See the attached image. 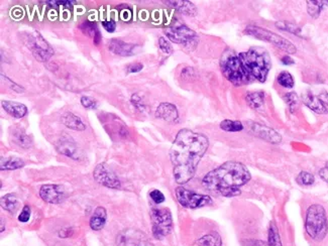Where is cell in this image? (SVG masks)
<instances>
[{
  "mask_svg": "<svg viewBox=\"0 0 328 246\" xmlns=\"http://www.w3.org/2000/svg\"><path fill=\"white\" fill-rule=\"evenodd\" d=\"M268 245L269 246H283L282 240L279 234V230L275 222H272L268 232Z\"/></svg>",
  "mask_w": 328,
  "mask_h": 246,
  "instance_id": "cell-27",
  "label": "cell"
},
{
  "mask_svg": "<svg viewBox=\"0 0 328 246\" xmlns=\"http://www.w3.org/2000/svg\"><path fill=\"white\" fill-rule=\"evenodd\" d=\"M281 62H282V64L285 65V66H291V65H293V64L295 63L294 60L292 59L290 56H284V57L281 59Z\"/></svg>",
  "mask_w": 328,
  "mask_h": 246,
  "instance_id": "cell-46",
  "label": "cell"
},
{
  "mask_svg": "<svg viewBox=\"0 0 328 246\" xmlns=\"http://www.w3.org/2000/svg\"><path fill=\"white\" fill-rule=\"evenodd\" d=\"M220 128L227 132H238L244 129V124L240 121L225 119L220 123Z\"/></svg>",
  "mask_w": 328,
  "mask_h": 246,
  "instance_id": "cell-29",
  "label": "cell"
},
{
  "mask_svg": "<svg viewBox=\"0 0 328 246\" xmlns=\"http://www.w3.org/2000/svg\"><path fill=\"white\" fill-rule=\"evenodd\" d=\"M175 194L178 202L184 208L197 209L212 204V200L209 196L195 193L184 187H178L175 191Z\"/></svg>",
  "mask_w": 328,
  "mask_h": 246,
  "instance_id": "cell-9",
  "label": "cell"
},
{
  "mask_svg": "<svg viewBox=\"0 0 328 246\" xmlns=\"http://www.w3.org/2000/svg\"><path fill=\"white\" fill-rule=\"evenodd\" d=\"M13 140H14L15 143H17L19 146H21L24 148H28L32 145V141H31L30 137H28L24 131H20V130L14 131Z\"/></svg>",
  "mask_w": 328,
  "mask_h": 246,
  "instance_id": "cell-32",
  "label": "cell"
},
{
  "mask_svg": "<svg viewBox=\"0 0 328 246\" xmlns=\"http://www.w3.org/2000/svg\"><path fill=\"white\" fill-rule=\"evenodd\" d=\"M56 147L60 153L74 160L78 159V155H79L78 146L75 143V141L72 140V138L68 136H63L57 142Z\"/></svg>",
  "mask_w": 328,
  "mask_h": 246,
  "instance_id": "cell-17",
  "label": "cell"
},
{
  "mask_svg": "<svg viewBox=\"0 0 328 246\" xmlns=\"http://www.w3.org/2000/svg\"><path fill=\"white\" fill-rule=\"evenodd\" d=\"M39 196L47 203L59 204L65 200L66 191L61 185H43L39 190Z\"/></svg>",
  "mask_w": 328,
  "mask_h": 246,
  "instance_id": "cell-13",
  "label": "cell"
},
{
  "mask_svg": "<svg viewBox=\"0 0 328 246\" xmlns=\"http://www.w3.org/2000/svg\"><path fill=\"white\" fill-rule=\"evenodd\" d=\"M25 167V162L18 158H1V171H14Z\"/></svg>",
  "mask_w": 328,
  "mask_h": 246,
  "instance_id": "cell-24",
  "label": "cell"
},
{
  "mask_svg": "<svg viewBox=\"0 0 328 246\" xmlns=\"http://www.w3.org/2000/svg\"><path fill=\"white\" fill-rule=\"evenodd\" d=\"M31 218V207L26 205L23 209L21 213L18 215V221L21 223H27Z\"/></svg>",
  "mask_w": 328,
  "mask_h": 246,
  "instance_id": "cell-39",
  "label": "cell"
},
{
  "mask_svg": "<svg viewBox=\"0 0 328 246\" xmlns=\"http://www.w3.org/2000/svg\"><path fill=\"white\" fill-rule=\"evenodd\" d=\"M2 78H3V79H5V81H6L7 83H9V84H10V85H8V86H9V87H10V88H11V89H12L13 91H15V92H18V93H19V92H23V91H24V88L19 87V86H18L17 84H15L14 82H12V81H11V80H9L8 78L4 77L3 75H2Z\"/></svg>",
  "mask_w": 328,
  "mask_h": 246,
  "instance_id": "cell-44",
  "label": "cell"
},
{
  "mask_svg": "<svg viewBox=\"0 0 328 246\" xmlns=\"http://www.w3.org/2000/svg\"><path fill=\"white\" fill-rule=\"evenodd\" d=\"M302 102L317 114L328 113V93L326 91H320L318 93L306 91L302 95Z\"/></svg>",
  "mask_w": 328,
  "mask_h": 246,
  "instance_id": "cell-11",
  "label": "cell"
},
{
  "mask_svg": "<svg viewBox=\"0 0 328 246\" xmlns=\"http://www.w3.org/2000/svg\"><path fill=\"white\" fill-rule=\"evenodd\" d=\"M277 82L280 86L284 87V88H287V89H290V88H293L294 87V84H295V81H294V78L292 76L291 74L287 71H283L281 72L279 75H278V78H277Z\"/></svg>",
  "mask_w": 328,
  "mask_h": 246,
  "instance_id": "cell-31",
  "label": "cell"
},
{
  "mask_svg": "<svg viewBox=\"0 0 328 246\" xmlns=\"http://www.w3.org/2000/svg\"><path fill=\"white\" fill-rule=\"evenodd\" d=\"M81 104L87 109H96L97 108V101L91 97L83 96L81 98Z\"/></svg>",
  "mask_w": 328,
  "mask_h": 246,
  "instance_id": "cell-38",
  "label": "cell"
},
{
  "mask_svg": "<svg viewBox=\"0 0 328 246\" xmlns=\"http://www.w3.org/2000/svg\"><path fill=\"white\" fill-rule=\"evenodd\" d=\"M198 246H222L221 238L217 233H210L197 241Z\"/></svg>",
  "mask_w": 328,
  "mask_h": 246,
  "instance_id": "cell-30",
  "label": "cell"
},
{
  "mask_svg": "<svg viewBox=\"0 0 328 246\" xmlns=\"http://www.w3.org/2000/svg\"><path fill=\"white\" fill-rule=\"evenodd\" d=\"M305 230L314 241H322L328 233L327 214L320 204H312L308 207L305 217Z\"/></svg>",
  "mask_w": 328,
  "mask_h": 246,
  "instance_id": "cell-5",
  "label": "cell"
},
{
  "mask_svg": "<svg viewBox=\"0 0 328 246\" xmlns=\"http://www.w3.org/2000/svg\"><path fill=\"white\" fill-rule=\"evenodd\" d=\"M29 48L39 62H47L54 55V51L51 46L38 33L29 35Z\"/></svg>",
  "mask_w": 328,
  "mask_h": 246,
  "instance_id": "cell-10",
  "label": "cell"
},
{
  "mask_svg": "<svg viewBox=\"0 0 328 246\" xmlns=\"http://www.w3.org/2000/svg\"><path fill=\"white\" fill-rule=\"evenodd\" d=\"M151 230L156 239H163L173 230V218L168 208H154L150 212Z\"/></svg>",
  "mask_w": 328,
  "mask_h": 246,
  "instance_id": "cell-7",
  "label": "cell"
},
{
  "mask_svg": "<svg viewBox=\"0 0 328 246\" xmlns=\"http://www.w3.org/2000/svg\"><path fill=\"white\" fill-rule=\"evenodd\" d=\"M110 52L121 57H130L137 54L138 46L135 43H128L120 39L113 38L110 41Z\"/></svg>",
  "mask_w": 328,
  "mask_h": 246,
  "instance_id": "cell-16",
  "label": "cell"
},
{
  "mask_svg": "<svg viewBox=\"0 0 328 246\" xmlns=\"http://www.w3.org/2000/svg\"><path fill=\"white\" fill-rule=\"evenodd\" d=\"M208 139L190 129H181L171 147L170 158L173 164V175L179 185L188 183L195 176L198 164L207 151Z\"/></svg>",
  "mask_w": 328,
  "mask_h": 246,
  "instance_id": "cell-1",
  "label": "cell"
},
{
  "mask_svg": "<svg viewBox=\"0 0 328 246\" xmlns=\"http://www.w3.org/2000/svg\"><path fill=\"white\" fill-rule=\"evenodd\" d=\"M1 203V207L11 214L16 213L19 208V203L16 199V197L12 194H7L5 196H3L0 200Z\"/></svg>",
  "mask_w": 328,
  "mask_h": 246,
  "instance_id": "cell-26",
  "label": "cell"
},
{
  "mask_svg": "<svg viewBox=\"0 0 328 246\" xmlns=\"http://www.w3.org/2000/svg\"><path fill=\"white\" fill-rule=\"evenodd\" d=\"M102 26H103V28H104L108 33H113V32L115 31V29H116V24H115V21L112 20V19H110V20H104V21L102 23Z\"/></svg>",
  "mask_w": 328,
  "mask_h": 246,
  "instance_id": "cell-42",
  "label": "cell"
},
{
  "mask_svg": "<svg viewBox=\"0 0 328 246\" xmlns=\"http://www.w3.org/2000/svg\"><path fill=\"white\" fill-rule=\"evenodd\" d=\"M94 178L102 186L110 189H120L121 184L119 178L114 174L106 164H99L93 171Z\"/></svg>",
  "mask_w": 328,
  "mask_h": 246,
  "instance_id": "cell-12",
  "label": "cell"
},
{
  "mask_svg": "<svg viewBox=\"0 0 328 246\" xmlns=\"http://www.w3.org/2000/svg\"><path fill=\"white\" fill-rule=\"evenodd\" d=\"M220 68L223 76L234 86H245L255 80L246 70L238 55L232 50H226L220 61Z\"/></svg>",
  "mask_w": 328,
  "mask_h": 246,
  "instance_id": "cell-4",
  "label": "cell"
},
{
  "mask_svg": "<svg viewBox=\"0 0 328 246\" xmlns=\"http://www.w3.org/2000/svg\"><path fill=\"white\" fill-rule=\"evenodd\" d=\"M319 176L328 184V162L325 164V166L319 171Z\"/></svg>",
  "mask_w": 328,
  "mask_h": 246,
  "instance_id": "cell-45",
  "label": "cell"
},
{
  "mask_svg": "<svg viewBox=\"0 0 328 246\" xmlns=\"http://www.w3.org/2000/svg\"><path fill=\"white\" fill-rule=\"evenodd\" d=\"M47 3L51 4V5H66V6H70L73 5L76 3V1L73 0H65V1H61V0H48L46 1Z\"/></svg>",
  "mask_w": 328,
  "mask_h": 246,
  "instance_id": "cell-41",
  "label": "cell"
},
{
  "mask_svg": "<svg viewBox=\"0 0 328 246\" xmlns=\"http://www.w3.org/2000/svg\"><path fill=\"white\" fill-rule=\"evenodd\" d=\"M132 103L135 105V107H137V108L140 109V110H144V109H145L144 102H143L142 98H141L138 94L133 95V97H132Z\"/></svg>",
  "mask_w": 328,
  "mask_h": 246,
  "instance_id": "cell-40",
  "label": "cell"
},
{
  "mask_svg": "<svg viewBox=\"0 0 328 246\" xmlns=\"http://www.w3.org/2000/svg\"><path fill=\"white\" fill-rule=\"evenodd\" d=\"M296 182L299 185L304 186V187L312 186L315 183V176L308 172H301L298 174V176L296 177Z\"/></svg>",
  "mask_w": 328,
  "mask_h": 246,
  "instance_id": "cell-33",
  "label": "cell"
},
{
  "mask_svg": "<svg viewBox=\"0 0 328 246\" xmlns=\"http://www.w3.org/2000/svg\"><path fill=\"white\" fill-rule=\"evenodd\" d=\"M275 26L281 30V31H284V32H287V33H291V34H294V35H299L300 33H301V29L293 24H290V23H287V21H277L275 24Z\"/></svg>",
  "mask_w": 328,
  "mask_h": 246,
  "instance_id": "cell-34",
  "label": "cell"
},
{
  "mask_svg": "<svg viewBox=\"0 0 328 246\" xmlns=\"http://www.w3.org/2000/svg\"><path fill=\"white\" fill-rule=\"evenodd\" d=\"M159 47L160 49L165 53V54H172L173 53V47L170 44V42L165 38V37H160L159 38Z\"/></svg>",
  "mask_w": 328,
  "mask_h": 246,
  "instance_id": "cell-36",
  "label": "cell"
},
{
  "mask_svg": "<svg viewBox=\"0 0 328 246\" xmlns=\"http://www.w3.org/2000/svg\"><path fill=\"white\" fill-rule=\"evenodd\" d=\"M1 105L5 112L14 118H23L28 114V107L23 103L3 100Z\"/></svg>",
  "mask_w": 328,
  "mask_h": 246,
  "instance_id": "cell-20",
  "label": "cell"
},
{
  "mask_svg": "<svg viewBox=\"0 0 328 246\" xmlns=\"http://www.w3.org/2000/svg\"><path fill=\"white\" fill-rule=\"evenodd\" d=\"M246 101L250 107L257 110L265 104V93L261 91L249 92L246 96Z\"/></svg>",
  "mask_w": 328,
  "mask_h": 246,
  "instance_id": "cell-25",
  "label": "cell"
},
{
  "mask_svg": "<svg viewBox=\"0 0 328 246\" xmlns=\"http://www.w3.org/2000/svg\"><path fill=\"white\" fill-rule=\"evenodd\" d=\"M238 57L246 70L254 80L264 83L268 79L271 70V58L267 50L254 47L238 54Z\"/></svg>",
  "mask_w": 328,
  "mask_h": 246,
  "instance_id": "cell-3",
  "label": "cell"
},
{
  "mask_svg": "<svg viewBox=\"0 0 328 246\" xmlns=\"http://www.w3.org/2000/svg\"><path fill=\"white\" fill-rule=\"evenodd\" d=\"M149 197L150 199L156 203V204H162L164 201H165V196L164 194L159 191V190H152L150 193H149Z\"/></svg>",
  "mask_w": 328,
  "mask_h": 246,
  "instance_id": "cell-37",
  "label": "cell"
},
{
  "mask_svg": "<svg viewBox=\"0 0 328 246\" xmlns=\"http://www.w3.org/2000/svg\"><path fill=\"white\" fill-rule=\"evenodd\" d=\"M62 122L70 129L77 130V131H83L86 129V125L83 123V121L73 113L67 112L62 117Z\"/></svg>",
  "mask_w": 328,
  "mask_h": 246,
  "instance_id": "cell-22",
  "label": "cell"
},
{
  "mask_svg": "<svg viewBox=\"0 0 328 246\" xmlns=\"http://www.w3.org/2000/svg\"><path fill=\"white\" fill-rule=\"evenodd\" d=\"M144 69V65L141 64V63H135V64H132L127 67V72L128 73H138L140 71H142Z\"/></svg>",
  "mask_w": 328,
  "mask_h": 246,
  "instance_id": "cell-43",
  "label": "cell"
},
{
  "mask_svg": "<svg viewBox=\"0 0 328 246\" xmlns=\"http://www.w3.org/2000/svg\"><path fill=\"white\" fill-rule=\"evenodd\" d=\"M284 99H285V102L287 103V105L289 107L290 111H291L292 113H294L297 110V108L299 107V103H300L298 95L295 92H289V93H287L285 95Z\"/></svg>",
  "mask_w": 328,
  "mask_h": 246,
  "instance_id": "cell-35",
  "label": "cell"
},
{
  "mask_svg": "<svg viewBox=\"0 0 328 246\" xmlns=\"http://www.w3.org/2000/svg\"><path fill=\"white\" fill-rule=\"evenodd\" d=\"M81 30H82L85 34H87V35L93 37L95 44H99L100 39H101L100 33H99L97 27H96L94 24L89 23V21L84 23V24L81 25Z\"/></svg>",
  "mask_w": 328,
  "mask_h": 246,
  "instance_id": "cell-28",
  "label": "cell"
},
{
  "mask_svg": "<svg viewBox=\"0 0 328 246\" xmlns=\"http://www.w3.org/2000/svg\"><path fill=\"white\" fill-rule=\"evenodd\" d=\"M165 34L171 41L184 46L190 50H194L198 43L197 34L187 26L178 21L168 27L165 30Z\"/></svg>",
  "mask_w": 328,
  "mask_h": 246,
  "instance_id": "cell-8",
  "label": "cell"
},
{
  "mask_svg": "<svg viewBox=\"0 0 328 246\" xmlns=\"http://www.w3.org/2000/svg\"><path fill=\"white\" fill-rule=\"evenodd\" d=\"M156 117L169 122H175L179 118V113L176 106L164 102L158 106L156 110Z\"/></svg>",
  "mask_w": 328,
  "mask_h": 246,
  "instance_id": "cell-18",
  "label": "cell"
},
{
  "mask_svg": "<svg viewBox=\"0 0 328 246\" xmlns=\"http://www.w3.org/2000/svg\"><path fill=\"white\" fill-rule=\"evenodd\" d=\"M118 246H152L146 235L138 230H125L117 237Z\"/></svg>",
  "mask_w": 328,
  "mask_h": 246,
  "instance_id": "cell-14",
  "label": "cell"
},
{
  "mask_svg": "<svg viewBox=\"0 0 328 246\" xmlns=\"http://www.w3.org/2000/svg\"><path fill=\"white\" fill-rule=\"evenodd\" d=\"M249 169L238 162H226L206 174L202 180L203 187L223 197H234L240 194V187L251 181Z\"/></svg>",
  "mask_w": 328,
  "mask_h": 246,
  "instance_id": "cell-2",
  "label": "cell"
},
{
  "mask_svg": "<svg viewBox=\"0 0 328 246\" xmlns=\"http://www.w3.org/2000/svg\"><path fill=\"white\" fill-rule=\"evenodd\" d=\"M307 3V11L308 14L312 17V18H317L321 11L323 10V8L328 5V0L324 1V0H308L306 1Z\"/></svg>",
  "mask_w": 328,
  "mask_h": 246,
  "instance_id": "cell-23",
  "label": "cell"
},
{
  "mask_svg": "<svg viewBox=\"0 0 328 246\" xmlns=\"http://www.w3.org/2000/svg\"><path fill=\"white\" fill-rule=\"evenodd\" d=\"M249 124V130L259 139L264 140V141L271 142V143H280L282 141V137L280 136L279 132H277L276 130H274L273 128H270L266 125L256 123V122H248Z\"/></svg>",
  "mask_w": 328,
  "mask_h": 246,
  "instance_id": "cell-15",
  "label": "cell"
},
{
  "mask_svg": "<svg viewBox=\"0 0 328 246\" xmlns=\"http://www.w3.org/2000/svg\"><path fill=\"white\" fill-rule=\"evenodd\" d=\"M107 219V214L106 210L103 207H98L93 213V215L90 218V227L92 230L99 231L101 230L106 223Z\"/></svg>",
  "mask_w": 328,
  "mask_h": 246,
  "instance_id": "cell-21",
  "label": "cell"
},
{
  "mask_svg": "<svg viewBox=\"0 0 328 246\" xmlns=\"http://www.w3.org/2000/svg\"><path fill=\"white\" fill-rule=\"evenodd\" d=\"M245 34L253 35V36H255V38H258L260 40L268 41V42L274 44L275 47L279 48L280 50H282L290 55H294L297 53V48L289 39H287L281 35H277L267 29L256 27V26H250L245 30Z\"/></svg>",
  "mask_w": 328,
  "mask_h": 246,
  "instance_id": "cell-6",
  "label": "cell"
},
{
  "mask_svg": "<svg viewBox=\"0 0 328 246\" xmlns=\"http://www.w3.org/2000/svg\"><path fill=\"white\" fill-rule=\"evenodd\" d=\"M166 3V5L175 8L179 12L183 14L189 15V16H195L197 13V8L196 6L187 0H168V1H163Z\"/></svg>",
  "mask_w": 328,
  "mask_h": 246,
  "instance_id": "cell-19",
  "label": "cell"
}]
</instances>
